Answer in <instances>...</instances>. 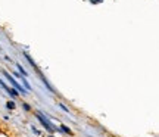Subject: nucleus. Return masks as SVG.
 I'll return each mask as SVG.
<instances>
[{"instance_id": "nucleus-1", "label": "nucleus", "mask_w": 159, "mask_h": 137, "mask_svg": "<svg viewBox=\"0 0 159 137\" xmlns=\"http://www.w3.org/2000/svg\"><path fill=\"white\" fill-rule=\"evenodd\" d=\"M35 118H37V120L40 121V124L44 127V128H46V130H47L49 133H55V131H57V133H61V134H62V130H61V128H57V127L55 126V124H52L50 120H49V118H46V116H44L43 114H41V112H35Z\"/></svg>"}, {"instance_id": "nucleus-2", "label": "nucleus", "mask_w": 159, "mask_h": 137, "mask_svg": "<svg viewBox=\"0 0 159 137\" xmlns=\"http://www.w3.org/2000/svg\"><path fill=\"white\" fill-rule=\"evenodd\" d=\"M3 75H5L6 80H7L12 84V89H15V90H16L18 93H21V94H28V91L24 89L22 84H19V83H18V81L15 80L13 77H12V74L9 72V71H3Z\"/></svg>"}, {"instance_id": "nucleus-3", "label": "nucleus", "mask_w": 159, "mask_h": 137, "mask_svg": "<svg viewBox=\"0 0 159 137\" xmlns=\"http://www.w3.org/2000/svg\"><path fill=\"white\" fill-rule=\"evenodd\" d=\"M15 66H16V69H18V72H19V74L22 75V77H25V78H28L30 75H28V72H27V69L24 68L22 65H21V63L19 62H15Z\"/></svg>"}, {"instance_id": "nucleus-4", "label": "nucleus", "mask_w": 159, "mask_h": 137, "mask_svg": "<svg viewBox=\"0 0 159 137\" xmlns=\"http://www.w3.org/2000/svg\"><path fill=\"white\" fill-rule=\"evenodd\" d=\"M40 78H41V81H43V84L46 86V89H47V90L52 91V93H56V91H55V89H53V87H52L50 84H49V81L46 80V78H44V75L41 74V72H40Z\"/></svg>"}, {"instance_id": "nucleus-5", "label": "nucleus", "mask_w": 159, "mask_h": 137, "mask_svg": "<svg viewBox=\"0 0 159 137\" xmlns=\"http://www.w3.org/2000/svg\"><path fill=\"white\" fill-rule=\"evenodd\" d=\"M19 80H21V83H22V84H24V89H25V90L28 91V93H30V91H31V90H33V89H31V84H30V83H28V80H27L25 77H21Z\"/></svg>"}, {"instance_id": "nucleus-6", "label": "nucleus", "mask_w": 159, "mask_h": 137, "mask_svg": "<svg viewBox=\"0 0 159 137\" xmlns=\"http://www.w3.org/2000/svg\"><path fill=\"white\" fill-rule=\"evenodd\" d=\"M24 55H25V57H27V61H28V62H30V65H31L33 68H35V69H37V63H35L34 61H33V57L30 56V55H28V53H27V52H24Z\"/></svg>"}, {"instance_id": "nucleus-7", "label": "nucleus", "mask_w": 159, "mask_h": 137, "mask_svg": "<svg viewBox=\"0 0 159 137\" xmlns=\"http://www.w3.org/2000/svg\"><path fill=\"white\" fill-rule=\"evenodd\" d=\"M6 108L9 109V111H15L16 109V103L13 102V100H9V102L6 103Z\"/></svg>"}, {"instance_id": "nucleus-8", "label": "nucleus", "mask_w": 159, "mask_h": 137, "mask_svg": "<svg viewBox=\"0 0 159 137\" xmlns=\"http://www.w3.org/2000/svg\"><path fill=\"white\" fill-rule=\"evenodd\" d=\"M61 130H62L65 134H69V136H72V131H71V128H69V127H66L65 124H61Z\"/></svg>"}, {"instance_id": "nucleus-9", "label": "nucleus", "mask_w": 159, "mask_h": 137, "mask_svg": "<svg viewBox=\"0 0 159 137\" xmlns=\"http://www.w3.org/2000/svg\"><path fill=\"white\" fill-rule=\"evenodd\" d=\"M22 108L25 109V112H31V111H33V108H31V106H30L28 103H25V102L22 103Z\"/></svg>"}, {"instance_id": "nucleus-10", "label": "nucleus", "mask_w": 159, "mask_h": 137, "mask_svg": "<svg viewBox=\"0 0 159 137\" xmlns=\"http://www.w3.org/2000/svg\"><path fill=\"white\" fill-rule=\"evenodd\" d=\"M57 106H59V108L62 109L63 112H66V114H68V112H69V109L66 108V106H65V105H63V103H61V102H59V103H57Z\"/></svg>"}, {"instance_id": "nucleus-11", "label": "nucleus", "mask_w": 159, "mask_h": 137, "mask_svg": "<svg viewBox=\"0 0 159 137\" xmlns=\"http://www.w3.org/2000/svg\"><path fill=\"white\" fill-rule=\"evenodd\" d=\"M31 130H33V133H34L35 136H41V133L39 131V130H37V128H35L34 126H31Z\"/></svg>"}, {"instance_id": "nucleus-12", "label": "nucleus", "mask_w": 159, "mask_h": 137, "mask_svg": "<svg viewBox=\"0 0 159 137\" xmlns=\"http://www.w3.org/2000/svg\"><path fill=\"white\" fill-rule=\"evenodd\" d=\"M102 0H91V3H100Z\"/></svg>"}]
</instances>
